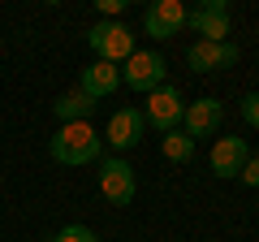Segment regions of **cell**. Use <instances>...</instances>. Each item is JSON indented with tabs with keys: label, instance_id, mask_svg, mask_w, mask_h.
I'll return each instance as SVG.
<instances>
[{
	"label": "cell",
	"instance_id": "cell-1",
	"mask_svg": "<svg viewBox=\"0 0 259 242\" xmlns=\"http://www.w3.org/2000/svg\"><path fill=\"white\" fill-rule=\"evenodd\" d=\"M100 147L104 139L95 134L91 121H69V126H61V130L48 139V151H52L56 165H91V160H100Z\"/></svg>",
	"mask_w": 259,
	"mask_h": 242
},
{
	"label": "cell",
	"instance_id": "cell-2",
	"mask_svg": "<svg viewBox=\"0 0 259 242\" xmlns=\"http://www.w3.org/2000/svg\"><path fill=\"white\" fill-rule=\"evenodd\" d=\"M87 44H91L95 61H108V65H121L134 56V30L121 26V22H95L87 30Z\"/></svg>",
	"mask_w": 259,
	"mask_h": 242
},
{
	"label": "cell",
	"instance_id": "cell-3",
	"mask_svg": "<svg viewBox=\"0 0 259 242\" xmlns=\"http://www.w3.org/2000/svg\"><path fill=\"white\" fill-rule=\"evenodd\" d=\"M121 83H125L130 91L151 95L156 87H164V56L160 52H134L125 61V69H121Z\"/></svg>",
	"mask_w": 259,
	"mask_h": 242
},
{
	"label": "cell",
	"instance_id": "cell-4",
	"mask_svg": "<svg viewBox=\"0 0 259 242\" xmlns=\"http://www.w3.org/2000/svg\"><path fill=\"white\" fill-rule=\"evenodd\" d=\"M143 130H147L143 108H117L108 117L104 143H112V151H130V147H139V143H143Z\"/></svg>",
	"mask_w": 259,
	"mask_h": 242
},
{
	"label": "cell",
	"instance_id": "cell-5",
	"mask_svg": "<svg viewBox=\"0 0 259 242\" xmlns=\"http://www.w3.org/2000/svg\"><path fill=\"white\" fill-rule=\"evenodd\" d=\"M182 112H186V104H182V91L177 87H156V91L147 95V126H156L160 134H168V130H177V121H182Z\"/></svg>",
	"mask_w": 259,
	"mask_h": 242
},
{
	"label": "cell",
	"instance_id": "cell-6",
	"mask_svg": "<svg viewBox=\"0 0 259 242\" xmlns=\"http://www.w3.org/2000/svg\"><path fill=\"white\" fill-rule=\"evenodd\" d=\"M186 13L190 9H186L182 0H156V5H147V13H143V26H147L151 39H173V35H182Z\"/></svg>",
	"mask_w": 259,
	"mask_h": 242
},
{
	"label": "cell",
	"instance_id": "cell-7",
	"mask_svg": "<svg viewBox=\"0 0 259 242\" xmlns=\"http://www.w3.org/2000/svg\"><path fill=\"white\" fill-rule=\"evenodd\" d=\"M186 26H194L207 44H225V35H229V0H203L194 13H186Z\"/></svg>",
	"mask_w": 259,
	"mask_h": 242
},
{
	"label": "cell",
	"instance_id": "cell-8",
	"mask_svg": "<svg viewBox=\"0 0 259 242\" xmlns=\"http://www.w3.org/2000/svg\"><path fill=\"white\" fill-rule=\"evenodd\" d=\"M100 190H104L108 204L125 208L130 199H134V169H130L121 156H108V160L100 165Z\"/></svg>",
	"mask_w": 259,
	"mask_h": 242
},
{
	"label": "cell",
	"instance_id": "cell-9",
	"mask_svg": "<svg viewBox=\"0 0 259 242\" xmlns=\"http://www.w3.org/2000/svg\"><path fill=\"white\" fill-rule=\"evenodd\" d=\"M186 65H190L194 74H216V69L238 65V48H233V44H207V39H199V44H190V52H186Z\"/></svg>",
	"mask_w": 259,
	"mask_h": 242
},
{
	"label": "cell",
	"instance_id": "cell-10",
	"mask_svg": "<svg viewBox=\"0 0 259 242\" xmlns=\"http://www.w3.org/2000/svg\"><path fill=\"white\" fill-rule=\"evenodd\" d=\"M221 117H225V108H221V100H194V104H186V112H182V130L190 134V139H212L216 134V126H221Z\"/></svg>",
	"mask_w": 259,
	"mask_h": 242
},
{
	"label": "cell",
	"instance_id": "cell-11",
	"mask_svg": "<svg viewBox=\"0 0 259 242\" xmlns=\"http://www.w3.org/2000/svg\"><path fill=\"white\" fill-rule=\"evenodd\" d=\"M246 160H250V147H246V139H238V134H225V139L212 143V173L216 177H238Z\"/></svg>",
	"mask_w": 259,
	"mask_h": 242
},
{
	"label": "cell",
	"instance_id": "cell-12",
	"mask_svg": "<svg viewBox=\"0 0 259 242\" xmlns=\"http://www.w3.org/2000/svg\"><path fill=\"white\" fill-rule=\"evenodd\" d=\"M117 87H121V69H117V65H108V61H95V65H87V69H82V78H78V91L91 95L95 104L108 100Z\"/></svg>",
	"mask_w": 259,
	"mask_h": 242
},
{
	"label": "cell",
	"instance_id": "cell-13",
	"mask_svg": "<svg viewBox=\"0 0 259 242\" xmlns=\"http://www.w3.org/2000/svg\"><path fill=\"white\" fill-rule=\"evenodd\" d=\"M52 112L65 121V126H69V121H87L95 112V100H91V95H82V91H65L61 100L52 104Z\"/></svg>",
	"mask_w": 259,
	"mask_h": 242
},
{
	"label": "cell",
	"instance_id": "cell-14",
	"mask_svg": "<svg viewBox=\"0 0 259 242\" xmlns=\"http://www.w3.org/2000/svg\"><path fill=\"white\" fill-rule=\"evenodd\" d=\"M164 156L177 160V165H186V160L194 156V139H190L186 130H168V134H164Z\"/></svg>",
	"mask_w": 259,
	"mask_h": 242
},
{
	"label": "cell",
	"instance_id": "cell-15",
	"mask_svg": "<svg viewBox=\"0 0 259 242\" xmlns=\"http://www.w3.org/2000/svg\"><path fill=\"white\" fill-rule=\"evenodd\" d=\"M52 242H100V238H95V229H87V225H65Z\"/></svg>",
	"mask_w": 259,
	"mask_h": 242
},
{
	"label": "cell",
	"instance_id": "cell-16",
	"mask_svg": "<svg viewBox=\"0 0 259 242\" xmlns=\"http://www.w3.org/2000/svg\"><path fill=\"white\" fill-rule=\"evenodd\" d=\"M242 117H246L250 126H259V91H250L246 100H242Z\"/></svg>",
	"mask_w": 259,
	"mask_h": 242
},
{
	"label": "cell",
	"instance_id": "cell-17",
	"mask_svg": "<svg viewBox=\"0 0 259 242\" xmlns=\"http://www.w3.org/2000/svg\"><path fill=\"white\" fill-rule=\"evenodd\" d=\"M238 177L246 182V186H259V156H250L246 165H242V173H238Z\"/></svg>",
	"mask_w": 259,
	"mask_h": 242
},
{
	"label": "cell",
	"instance_id": "cell-18",
	"mask_svg": "<svg viewBox=\"0 0 259 242\" xmlns=\"http://www.w3.org/2000/svg\"><path fill=\"white\" fill-rule=\"evenodd\" d=\"M121 9H125V0H100V13H108V18L121 13Z\"/></svg>",
	"mask_w": 259,
	"mask_h": 242
}]
</instances>
